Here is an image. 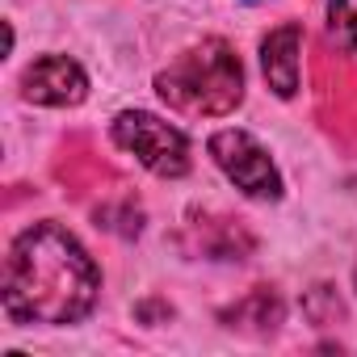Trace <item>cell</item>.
I'll return each instance as SVG.
<instances>
[{
  "mask_svg": "<svg viewBox=\"0 0 357 357\" xmlns=\"http://www.w3.org/2000/svg\"><path fill=\"white\" fill-rule=\"evenodd\" d=\"M101 290L84 244L59 223L26 227L5 257V315L13 324H80Z\"/></svg>",
  "mask_w": 357,
  "mask_h": 357,
  "instance_id": "cell-1",
  "label": "cell"
},
{
  "mask_svg": "<svg viewBox=\"0 0 357 357\" xmlns=\"http://www.w3.org/2000/svg\"><path fill=\"white\" fill-rule=\"evenodd\" d=\"M155 93L168 109L190 118H219L231 114L244 97V68L240 55L223 38H206L190 51H181L160 76Z\"/></svg>",
  "mask_w": 357,
  "mask_h": 357,
  "instance_id": "cell-2",
  "label": "cell"
},
{
  "mask_svg": "<svg viewBox=\"0 0 357 357\" xmlns=\"http://www.w3.org/2000/svg\"><path fill=\"white\" fill-rule=\"evenodd\" d=\"M114 143L122 151H130L155 176H185L190 172V139L155 114H143V109L118 114L114 118Z\"/></svg>",
  "mask_w": 357,
  "mask_h": 357,
  "instance_id": "cell-3",
  "label": "cell"
},
{
  "mask_svg": "<svg viewBox=\"0 0 357 357\" xmlns=\"http://www.w3.org/2000/svg\"><path fill=\"white\" fill-rule=\"evenodd\" d=\"M315 114L332 139L357 151V68L344 55H315Z\"/></svg>",
  "mask_w": 357,
  "mask_h": 357,
  "instance_id": "cell-4",
  "label": "cell"
},
{
  "mask_svg": "<svg viewBox=\"0 0 357 357\" xmlns=\"http://www.w3.org/2000/svg\"><path fill=\"white\" fill-rule=\"evenodd\" d=\"M211 155L215 164L240 185V194L257 198V202H273L282 198V176L278 164L269 160V151L248 135V130H219L211 139Z\"/></svg>",
  "mask_w": 357,
  "mask_h": 357,
  "instance_id": "cell-5",
  "label": "cell"
},
{
  "mask_svg": "<svg viewBox=\"0 0 357 357\" xmlns=\"http://www.w3.org/2000/svg\"><path fill=\"white\" fill-rule=\"evenodd\" d=\"M22 93L34 105H80L84 93H89V76L68 55H43L26 68Z\"/></svg>",
  "mask_w": 357,
  "mask_h": 357,
  "instance_id": "cell-6",
  "label": "cell"
},
{
  "mask_svg": "<svg viewBox=\"0 0 357 357\" xmlns=\"http://www.w3.org/2000/svg\"><path fill=\"white\" fill-rule=\"evenodd\" d=\"M303 30L294 22L278 26L265 43H261V68H265V80L278 97H294L298 93V72H303Z\"/></svg>",
  "mask_w": 357,
  "mask_h": 357,
  "instance_id": "cell-7",
  "label": "cell"
},
{
  "mask_svg": "<svg viewBox=\"0 0 357 357\" xmlns=\"http://www.w3.org/2000/svg\"><path fill=\"white\" fill-rule=\"evenodd\" d=\"M282 298L269 290V286H257L252 294H244L236 307H227L223 311V324L227 328H240V332H257V336H265V332H273L278 324H282Z\"/></svg>",
  "mask_w": 357,
  "mask_h": 357,
  "instance_id": "cell-8",
  "label": "cell"
},
{
  "mask_svg": "<svg viewBox=\"0 0 357 357\" xmlns=\"http://www.w3.org/2000/svg\"><path fill=\"white\" fill-rule=\"evenodd\" d=\"M198 248L219 261H244L252 252V236L240 227V219H211L198 227Z\"/></svg>",
  "mask_w": 357,
  "mask_h": 357,
  "instance_id": "cell-9",
  "label": "cell"
},
{
  "mask_svg": "<svg viewBox=\"0 0 357 357\" xmlns=\"http://www.w3.org/2000/svg\"><path fill=\"white\" fill-rule=\"evenodd\" d=\"M93 215H97V227H109V231H118V236H139V227H143V211H139L135 198L105 202V206H97Z\"/></svg>",
  "mask_w": 357,
  "mask_h": 357,
  "instance_id": "cell-10",
  "label": "cell"
},
{
  "mask_svg": "<svg viewBox=\"0 0 357 357\" xmlns=\"http://www.w3.org/2000/svg\"><path fill=\"white\" fill-rule=\"evenodd\" d=\"M328 26L332 38L357 59V0H328Z\"/></svg>",
  "mask_w": 357,
  "mask_h": 357,
  "instance_id": "cell-11",
  "label": "cell"
},
{
  "mask_svg": "<svg viewBox=\"0 0 357 357\" xmlns=\"http://www.w3.org/2000/svg\"><path fill=\"white\" fill-rule=\"evenodd\" d=\"M303 311L311 315V324H336V319H344V303L336 298V290L332 286H315V290H307V298H303Z\"/></svg>",
  "mask_w": 357,
  "mask_h": 357,
  "instance_id": "cell-12",
  "label": "cell"
},
{
  "mask_svg": "<svg viewBox=\"0 0 357 357\" xmlns=\"http://www.w3.org/2000/svg\"><path fill=\"white\" fill-rule=\"evenodd\" d=\"M353 278H357V273H353Z\"/></svg>",
  "mask_w": 357,
  "mask_h": 357,
  "instance_id": "cell-13",
  "label": "cell"
}]
</instances>
